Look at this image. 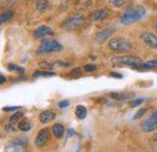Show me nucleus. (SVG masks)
<instances>
[{"mask_svg":"<svg viewBox=\"0 0 157 152\" xmlns=\"http://www.w3.org/2000/svg\"><path fill=\"white\" fill-rule=\"evenodd\" d=\"M145 112H146V108H141V109H139V111L134 115L133 120H139L140 117H143V116H144V114H145Z\"/></svg>","mask_w":157,"mask_h":152,"instance_id":"nucleus-24","label":"nucleus"},{"mask_svg":"<svg viewBox=\"0 0 157 152\" xmlns=\"http://www.w3.org/2000/svg\"><path fill=\"white\" fill-rule=\"evenodd\" d=\"M109 76H110V77H116V78H122V75L118 74V73H115V71L109 73Z\"/></svg>","mask_w":157,"mask_h":152,"instance_id":"nucleus-30","label":"nucleus"},{"mask_svg":"<svg viewBox=\"0 0 157 152\" xmlns=\"http://www.w3.org/2000/svg\"><path fill=\"white\" fill-rule=\"evenodd\" d=\"M152 68H157V59L146 62V69H152Z\"/></svg>","mask_w":157,"mask_h":152,"instance_id":"nucleus-26","label":"nucleus"},{"mask_svg":"<svg viewBox=\"0 0 157 152\" xmlns=\"http://www.w3.org/2000/svg\"><path fill=\"white\" fill-rule=\"evenodd\" d=\"M140 40L150 48H155L157 50V36L154 33L150 32H144L140 34Z\"/></svg>","mask_w":157,"mask_h":152,"instance_id":"nucleus-6","label":"nucleus"},{"mask_svg":"<svg viewBox=\"0 0 157 152\" xmlns=\"http://www.w3.org/2000/svg\"><path fill=\"white\" fill-rule=\"evenodd\" d=\"M52 76H56V73H53V71H35L33 74L34 78H38V77H52Z\"/></svg>","mask_w":157,"mask_h":152,"instance_id":"nucleus-19","label":"nucleus"},{"mask_svg":"<svg viewBox=\"0 0 157 152\" xmlns=\"http://www.w3.org/2000/svg\"><path fill=\"white\" fill-rule=\"evenodd\" d=\"M154 144L157 146V134H155V136H154Z\"/></svg>","mask_w":157,"mask_h":152,"instance_id":"nucleus-35","label":"nucleus"},{"mask_svg":"<svg viewBox=\"0 0 157 152\" xmlns=\"http://www.w3.org/2000/svg\"><path fill=\"white\" fill-rule=\"evenodd\" d=\"M5 82V77H4V75H0V83L2 85Z\"/></svg>","mask_w":157,"mask_h":152,"instance_id":"nucleus-33","label":"nucleus"},{"mask_svg":"<svg viewBox=\"0 0 157 152\" xmlns=\"http://www.w3.org/2000/svg\"><path fill=\"white\" fill-rule=\"evenodd\" d=\"M75 115H76L78 120H83L87 115V109L83 105H78L76 109H75Z\"/></svg>","mask_w":157,"mask_h":152,"instance_id":"nucleus-17","label":"nucleus"},{"mask_svg":"<svg viewBox=\"0 0 157 152\" xmlns=\"http://www.w3.org/2000/svg\"><path fill=\"white\" fill-rule=\"evenodd\" d=\"M110 97L113 99H116V100H126L128 98H133L134 97V93H131V92H121V93H110Z\"/></svg>","mask_w":157,"mask_h":152,"instance_id":"nucleus-13","label":"nucleus"},{"mask_svg":"<svg viewBox=\"0 0 157 152\" xmlns=\"http://www.w3.org/2000/svg\"><path fill=\"white\" fill-rule=\"evenodd\" d=\"M55 32L50 28V27H46V25H42L39 27L35 32H34V38H42V36H47V35H53Z\"/></svg>","mask_w":157,"mask_h":152,"instance_id":"nucleus-11","label":"nucleus"},{"mask_svg":"<svg viewBox=\"0 0 157 152\" xmlns=\"http://www.w3.org/2000/svg\"><path fill=\"white\" fill-rule=\"evenodd\" d=\"M22 117H23V114H22V112H16V114H13L10 117V123L16 124L17 122H20L21 120H22Z\"/></svg>","mask_w":157,"mask_h":152,"instance_id":"nucleus-20","label":"nucleus"},{"mask_svg":"<svg viewBox=\"0 0 157 152\" xmlns=\"http://www.w3.org/2000/svg\"><path fill=\"white\" fill-rule=\"evenodd\" d=\"M80 71H81V70H80V68H75V69L71 71V75H78V74H80Z\"/></svg>","mask_w":157,"mask_h":152,"instance_id":"nucleus-32","label":"nucleus"},{"mask_svg":"<svg viewBox=\"0 0 157 152\" xmlns=\"http://www.w3.org/2000/svg\"><path fill=\"white\" fill-rule=\"evenodd\" d=\"M114 33H115V28H114V27H109V28L101 29V30H99L98 33L96 34V40H97L98 42H103V41L108 40Z\"/></svg>","mask_w":157,"mask_h":152,"instance_id":"nucleus-8","label":"nucleus"},{"mask_svg":"<svg viewBox=\"0 0 157 152\" xmlns=\"http://www.w3.org/2000/svg\"><path fill=\"white\" fill-rule=\"evenodd\" d=\"M155 28H156V30H157V21H156V23H155Z\"/></svg>","mask_w":157,"mask_h":152,"instance_id":"nucleus-36","label":"nucleus"},{"mask_svg":"<svg viewBox=\"0 0 157 152\" xmlns=\"http://www.w3.org/2000/svg\"><path fill=\"white\" fill-rule=\"evenodd\" d=\"M83 70L86 73H93V71L97 70V65H94V64H86L83 66Z\"/></svg>","mask_w":157,"mask_h":152,"instance_id":"nucleus-22","label":"nucleus"},{"mask_svg":"<svg viewBox=\"0 0 157 152\" xmlns=\"http://www.w3.org/2000/svg\"><path fill=\"white\" fill-rule=\"evenodd\" d=\"M109 48L114 52H128L132 50V45L128 40L123 38H115L109 41Z\"/></svg>","mask_w":157,"mask_h":152,"instance_id":"nucleus-4","label":"nucleus"},{"mask_svg":"<svg viewBox=\"0 0 157 152\" xmlns=\"http://www.w3.org/2000/svg\"><path fill=\"white\" fill-rule=\"evenodd\" d=\"M7 68H9L10 70H12V71H18V73H21V74L24 71V69H23V68L17 66V65H13V64H9V65H7Z\"/></svg>","mask_w":157,"mask_h":152,"instance_id":"nucleus-23","label":"nucleus"},{"mask_svg":"<svg viewBox=\"0 0 157 152\" xmlns=\"http://www.w3.org/2000/svg\"><path fill=\"white\" fill-rule=\"evenodd\" d=\"M145 13H146V10L143 6L131 5L126 9L123 15L120 17V22L122 24H131V23H134V22L139 21L143 16H145Z\"/></svg>","mask_w":157,"mask_h":152,"instance_id":"nucleus-1","label":"nucleus"},{"mask_svg":"<svg viewBox=\"0 0 157 152\" xmlns=\"http://www.w3.org/2000/svg\"><path fill=\"white\" fill-rule=\"evenodd\" d=\"M18 129L22 131V132H28V131H30L32 129V123L29 122V121H27V120H21L20 122H18Z\"/></svg>","mask_w":157,"mask_h":152,"instance_id":"nucleus-16","label":"nucleus"},{"mask_svg":"<svg viewBox=\"0 0 157 152\" xmlns=\"http://www.w3.org/2000/svg\"><path fill=\"white\" fill-rule=\"evenodd\" d=\"M108 16H109V10L108 9H99L91 15V21H93V22L104 21V19L108 18Z\"/></svg>","mask_w":157,"mask_h":152,"instance_id":"nucleus-9","label":"nucleus"},{"mask_svg":"<svg viewBox=\"0 0 157 152\" xmlns=\"http://www.w3.org/2000/svg\"><path fill=\"white\" fill-rule=\"evenodd\" d=\"M12 1H15V0H1L2 4H9V2H12Z\"/></svg>","mask_w":157,"mask_h":152,"instance_id":"nucleus-34","label":"nucleus"},{"mask_svg":"<svg viewBox=\"0 0 157 152\" xmlns=\"http://www.w3.org/2000/svg\"><path fill=\"white\" fill-rule=\"evenodd\" d=\"M4 111H18L20 110V106H5L2 108Z\"/></svg>","mask_w":157,"mask_h":152,"instance_id":"nucleus-27","label":"nucleus"},{"mask_svg":"<svg viewBox=\"0 0 157 152\" xmlns=\"http://www.w3.org/2000/svg\"><path fill=\"white\" fill-rule=\"evenodd\" d=\"M53 65L55 64H52V63H48V62H40L39 63V66L41 69H46V70H50V69H52L53 68Z\"/></svg>","mask_w":157,"mask_h":152,"instance_id":"nucleus-21","label":"nucleus"},{"mask_svg":"<svg viewBox=\"0 0 157 152\" xmlns=\"http://www.w3.org/2000/svg\"><path fill=\"white\" fill-rule=\"evenodd\" d=\"M150 118H151V120H154V121H156V122H157V110L152 112V115L150 116Z\"/></svg>","mask_w":157,"mask_h":152,"instance_id":"nucleus-31","label":"nucleus"},{"mask_svg":"<svg viewBox=\"0 0 157 152\" xmlns=\"http://www.w3.org/2000/svg\"><path fill=\"white\" fill-rule=\"evenodd\" d=\"M48 138H50V132L47 128H44L41 129L38 135H36V139H35V146L38 147H42L47 141H48Z\"/></svg>","mask_w":157,"mask_h":152,"instance_id":"nucleus-7","label":"nucleus"},{"mask_svg":"<svg viewBox=\"0 0 157 152\" xmlns=\"http://www.w3.org/2000/svg\"><path fill=\"white\" fill-rule=\"evenodd\" d=\"M85 17L82 15H74L69 18H67L63 23H62V27L65 28L67 30H74L78 27H81L82 24H85Z\"/></svg>","mask_w":157,"mask_h":152,"instance_id":"nucleus-5","label":"nucleus"},{"mask_svg":"<svg viewBox=\"0 0 157 152\" xmlns=\"http://www.w3.org/2000/svg\"><path fill=\"white\" fill-rule=\"evenodd\" d=\"M52 132L55 134V136L56 138H62L63 136V134L65 132V129H64V126L63 124H60V123H56L53 127H52Z\"/></svg>","mask_w":157,"mask_h":152,"instance_id":"nucleus-15","label":"nucleus"},{"mask_svg":"<svg viewBox=\"0 0 157 152\" xmlns=\"http://www.w3.org/2000/svg\"><path fill=\"white\" fill-rule=\"evenodd\" d=\"M113 64L114 65H126V66H131L133 69H146V63H144L141 59L133 56H121V57H114L113 58Z\"/></svg>","mask_w":157,"mask_h":152,"instance_id":"nucleus-2","label":"nucleus"},{"mask_svg":"<svg viewBox=\"0 0 157 152\" xmlns=\"http://www.w3.org/2000/svg\"><path fill=\"white\" fill-rule=\"evenodd\" d=\"M63 50V46L56 40H51V39H46L42 40L40 44V47L38 48L36 53L38 55H48L52 52H60Z\"/></svg>","mask_w":157,"mask_h":152,"instance_id":"nucleus-3","label":"nucleus"},{"mask_svg":"<svg viewBox=\"0 0 157 152\" xmlns=\"http://www.w3.org/2000/svg\"><path fill=\"white\" fill-rule=\"evenodd\" d=\"M35 7L40 12H46L47 10H50V2L47 0H38L35 2Z\"/></svg>","mask_w":157,"mask_h":152,"instance_id":"nucleus-14","label":"nucleus"},{"mask_svg":"<svg viewBox=\"0 0 157 152\" xmlns=\"http://www.w3.org/2000/svg\"><path fill=\"white\" fill-rule=\"evenodd\" d=\"M145 101V99L144 98H139V99H136V100H133L132 103H131V106L132 108H136V106H139L140 104H143Z\"/></svg>","mask_w":157,"mask_h":152,"instance_id":"nucleus-25","label":"nucleus"},{"mask_svg":"<svg viewBox=\"0 0 157 152\" xmlns=\"http://www.w3.org/2000/svg\"><path fill=\"white\" fill-rule=\"evenodd\" d=\"M156 129H157V122L154 121V120H151L150 117L141 124V131L145 132V133H151V132H154Z\"/></svg>","mask_w":157,"mask_h":152,"instance_id":"nucleus-10","label":"nucleus"},{"mask_svg":"<svg viewBox=\"0 0 157 152\" xmlns=\"http://www.w3.org/2000/svg\"><path fill=\"white\" fill-rule=\"evenodd\" d=\"M56 117V115L53 111H51V110H46V111H42L41 114L39 115V120L41 123H44V124H46V123H48V122H51L53 118Z\"/></svg>","mask_w":157,"mask_h":152,"instance_id":"nucleus-12","label":"nucleus"},{"mask_svg":"<svg viewBox=\"0 0 157 152\" xmlns=\"http://www.w3.org/2000/svg\"><path fill=\"white\" fill-rule=\"evenodd\" d=\"M110 2H111L114 6H116V7H120V6L123 4V0H110Z\"/></svg>","mask_w":157,"mask_h":152,"instance_id":"nucleus-29","label":"nucleus"},{"mask_svg":"<svg viewBox=\"0 0 157 152\" xmlns=\"http://www.w3.org/2000/svg\"><path fill=\"white\" fill-rule=\"evenodd\" d=\"M69 101L68 100H62V101H59L58 103V108H60V109H65V108H68L69 106Z\"/></svg>","mask_w":157,"mask_h":152,"instance_id":"nucleus-28","label":"nucleus"},{"mask_svg":"<svg viewBox=\"0 0 157 152\" xmlns=\"http://www.w3.org/2000/svg\"><path fill=\"white\" fill-rule=\"evenodd\" d=\"M13 18V11L12 10H6L5 12L1 13L0 16V23H5V22H9Z\"/></svg>","mask_w":157,"mask_h":152,"instance_id":"nucleus-18","label":"nucleus"}]
</instances>
